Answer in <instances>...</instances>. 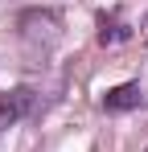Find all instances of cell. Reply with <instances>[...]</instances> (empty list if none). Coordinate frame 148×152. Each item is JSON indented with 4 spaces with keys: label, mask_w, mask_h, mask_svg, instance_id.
Returning a JSON list of instances; mask_svg holds the SVG:
<instances>
[{
    "label": "cell",
    "mask_w": 148,
    "mask_h": 152,
    "mask_svg": "<svg viewBox=\"0 0 148 152\" xmlns=\"http://www.w3.org/2000/svg\"><path fill=\"white\" fill-rule=\"evenodd\" d=\"M33 111H37V91H33V86H12V91L0 95V127L21 124Z\"/></svg>",
    "instance_id": "obj_2"
},
{
    "label": "cell",
    "mask_w": 148,
    "mask_h": 152,
    "mask_svg": "<svg viewBox=\"0 0 148 152\" xmlns=\"http://www.w3.org/2000/svg\"><path fill=\"white\" fill-rule=\"evenodd\" d=\"M62 37V17L49 8H29L21 12V41L29 53H49Z\"/></svg>",
    "instance_id": "obj_1"
},
{
    "label": "cell",
    "mask_w": 148,
    "mask_h": 152,
    "mask_svg": "<svg viewBox=\"0 0 148 152\" xmlns=\"http://www.w3.org/2000/svg\"><path fill=\"white\" fill-rule=\"evenodd\" d=\"M99 107L107 111V115H119V111H136V107H144V91H140V82H123V86H111Z\"/></svg>",
    "instance_id": "obj_3"
},
{
    "label": "cell",
    "mask_w": 148,
    "mask_h": 152,
    "mask_svg": "<svg viewBox=\"0 0 148 152\" xmlns=\"http://www.w3.org/2000/svg\"><path fill=\"white\" fill-rule=\"evenodd\" d=\"M132 37V29L123 25L119 12H111V17H99V41L103 45H119V41H127Z\"/></svg>",
    "instance_id": "obj_4"
}]
</instances>
